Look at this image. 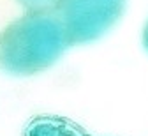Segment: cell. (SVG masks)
<instances>
[{"mask_svg": "<svg viewBox=\"0 0 148 136\" xmlns=\"http://www.w3.org/2000/svg\"><path fill=\"white\" fill-rule=\"evenodd\" d=\"M69 48L60 19L49 11H28L0 32V69L32 76L51 67Z\"/></svg>", "mask_w": 148, "mask_h": 136, "instance_id": "cell-1", "label": "cell"}, {"mask_svg": "<svg viewBox=\"0 0 148 136\" xmlns=\"http://www.w3.org/2000/svg\"><path fill=\"white\" fill-rule=\"evenodd\" d=\"M23 136H90L78 122L62 115H35L25 124Z\"/></svg>", "mask_w": 148, "mask_h": 136, "instance_id": "cell-3", "label": "cell"}, {"mask_svg": "<svg viewBox=\"0 0 148 136\" xmlns=\"http://www.w3.org/2000/svg\"><path fill=\"white\" fill-rule=\"evenodd\" d=\"M27 11H49L57 4V0H18Z\"/></svg>", "mask_w": 148, "mask_h": 136, "instance_id": "cell-4", "label": "cell"}, {"mask_svg": "<svg viewBox=\"0 0 148 136\" xmlns=\"http://www.w3.org/2000/svg\"><path fill=\"white\" fill-rule=\"evenodd\" d=\"M127 0H57L53 12L64 27L69 46L102 37L125 11Z\"/></svg>", "mask_w": 148, "mask_h": 136, "instance_id": "cell-2", "label": "cell"}, {"mask_svg": "<svg viewBox=\"0 0 148 136\" xmlns=\"http://www.w3.org/2000/svg\"><path fill=\"white\" fill-rule=\"evenodd\" d=\"M143 46H145V50L148 51V21H146V25H145V28H143Z\"/></svg>", "mask_w": 148, "mask_h": 136, "instance_id": "cell-5", "label": "cell"}]
</instances>
